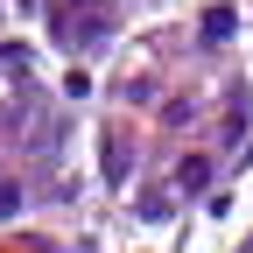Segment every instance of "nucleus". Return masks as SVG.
Masks as SVG:
<instances>
[{"label":"nucleus","mask_w":253,"mask_h":253,"mask_svg":"<svg viewBox=\"0 0 253 253\" xmlns=\"http://www.w3.org/2000/svg\"><path fill=\"white\" fill-rule=\"evenodd\" d=\"M225 36H232V7H211L204 14V42H225Z\"/></svg>","instance_id":"f257e3e1"},{"label":"nucleus","mask_w":253,"mask_h":253,"mask_svg":"<svg viewBox=\"0 0 253 253\" xmlns=\"http://www.w3.org/2000/svg\"><path fill=\"white\" fill-rule=\"evenodd\" d=\"M106 183H126V148L106 141Z\"/></svg>","instance_id":"f03ea898"},{"label":"nucleus","mask_w":253,"mask_h":253,"mask_svg":"<svg viewBox=\"0 0 253 253\" xmlns=\"http://www.w3.org/2000/svg\"><path fill=\"white\" fill-rule=\"evenodd\" d=\"M211 183V162H183V190H204Z\"/></svg>","instance_id":"7ed1b4c3"},{"label":"nucleus","mask_w":253,"mask_h":253,"mask_svg":"<svg viewBox=\"0 0 253 253\" xmlns=\"http://www.w3.org/2000/svg\"><path fill=\"white\" fill-rule=\"evenodd\" d=\"M14 204H21V190H14V183H0V211H14Z\"/></svg>","instance_id":"20e7f679"}]
</instances>
